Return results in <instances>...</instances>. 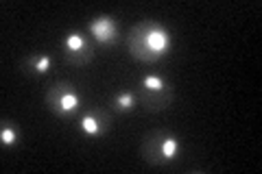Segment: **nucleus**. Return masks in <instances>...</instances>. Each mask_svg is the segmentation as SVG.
<instances>
[{
	"label": "nucleus",
	"mask_w": 262,
	"mask_h": 174,
	"mask_svg": "<svg viewBox=\"0 0 262 174\" xmlns=\"http://www.w3.org/2000/svg\"><path fill=\"white\" fill-rule=\"evenodd\" d=\"M44 103L59 120H75L83 109V96L70 81H57L44 94Z\"/></svg>",
	"instance_id": "nucleus-2"
},
{
	"label": "nucleus",
	"mask_w": 262,
	"mask_h": 174,
	"mask_svg": "<svg viewBox=\"0 0 262 174\" xmlns=\"http://www.w3.org/2000/svg\"><path fill=\"white\" fill-rule=\"evenodd\" d=\"M179 151H182L179 137L166 129H158L146 133L140 146L142 159L149 165H166L170 161H175L179 157Z\"/></svg>",
	"instance_id": "nucleus-3"
},
{
	"label": "nucleus",
	"mask_w": 262,
	"mask_h": 174,
	"mask_svg": "<svg viewBox=\"0 0 262 174\" xmlns=\"http://www.w3.org/2000/svg\"><path fill=\"white\" fill-rule=\"evenodd\" d=\"M53 68V59L44 53H31L20 61V70L29 77H44Z\"/></svg>",
	"instance_id": "nucleus-8"
},
{
	"label": "nucleus",
	"mask_w": 262,
	"mask_h": 174,
	"mask_svg": "<svg viewBox=\"0 0 262 174\" xmlns=\"http://www.w3.org/2000/svg\"><path fill=\"white\" fill-rule=\"evenodd\" d=\"M79 129L81 133L88 137H103L112 127V118L107 111L103 109H90L79 115Z\"/></svg>",
	"instance_id": "nucleus-7"
},
{
	"label": "nucleus",
	"mask_w": 262,
	"mask_h": 174,
	"mask_svg": "<svg viewBox=\"0 0 262 174\" xmlns=\"http://www.w3.org/2000/svg\"><path fill=\"white\" fill-rule=\"evenodd\" d=\"M18 139H20L18 124L13 120H3V124H0V144L5 148H11L18 144Z\"/></svg>",
	"instance_id": "nucleus-10"
},
{
	"label": "nucleus",
	"mask_w": 262,
	"mask_h": 174,
	"mask_svg": "<svg viewBox=\"0 0 262 174\" xmlns=\"http://www.w3.org/2000/svg\"><path fill=\"white\" fill-rule=\"evenodd\" d=\"M129 55L138 61L155 63L164 59L173 48V35L170 31L158 20H142L138 22L127 35Z\"/></svg>",
	"instance_id": "nucleus-1"
},
{
	"label": "nucleus",
	"mask_w": 262,
	"mask_h": 174,
	"mask_svg": "<svg viewBox=\"0 0 262 174\" xmlns=\"http://www.w3.org/2000/svg\"><path fill=\"white\" fill-rule=\"evenodd\" d=\"M63 59L68 65H88L96 55V41L81 31H68L61 41Z\"/></svg>",
	"instance_id": "nucleus-5"
},
{
	"label": "nucleus",
	"mask_w": 262,
	"mask_h": 174,
	"mask_svg": "<svg viewBox=\"0 0 262 174\" xmlns=\"http://www.w3.org/2000/svg\"><path fill=\"white\" fill-rule=\"evenodd\" d=\"M88 31H90V37H92L96 44H103V46H112L118 41V22L112 18V15H96V18L90 20L88 24Z\"/></svg>",
	"instance_id": "nucleus-6"
},
{
	"label": "nucleus",
	"mask_w": 262,
	"mask_h": 174,
	"mask_svg": "<svg viewBox=\"0 0 262 174\" xmlns=\"http://www.w3.org/2000/svg\"><path fill=\"white\" fill-rule=\"evenodd\" d=\"M138 103H140L146 111H164L168 109L170 103H173V96H175V89L173 85L158 77V74H146L142 77L140 85H138Z\"/></svg>",
	"instance_id": "nucleus-4"
},
{
	"label": "nucleus",
	"mask_w": 262,
	"mask_h": 174,
	"mask_svg": "<svg viewBox=\"0 0 262 174\" xmlns=\"http://www.w3.org/2000/svg\"><path fill=\"white\" fill-rule=\"evenodd\" d=\"M136 105H138V96L134 92H129V89H125V92H118L110 101V107L116 113H129V111H134Z\"/></svg>",
	"instance_id": "nucleus-9"
}]
</instances>
